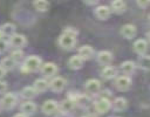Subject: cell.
<instances>
[{
	"label": "cell",
	"instance_id": "1",
	"mask_svg": "<svg viewBox=\"0 0 150 117\" xmlns=\"http://www.w3.org/2000/svg\"><path fill=\"white\" fill-rule=\"evenodd\" d=\"M42 64V60L36 56V55H30V56H27L23 61V64H22V70L23 71H27V73H34V71H38L40 69Z\"/></svg>",
	"mask_w": 150,
	"mask_h": 117
},
{
	"label": "cell",
	"instance_id": "2",
	"mask_svg": "<svg viewBox=\"0 0 150 117\" xmlns=\"http://www.w3.org/2000/svg\"><path fill=\"white\" fill-rule=\"evenodd\" d=\"M16 102H18V96L14 92H7L0 98V109L11 110L15 106Z\"/></svg>",
	"mask_w": 150,
	"mask_h": 117
},
{
	"label": "cell",
	"instance_id": "3",
	"mask_svg": "<svg viewBox=\"0 0 150 117\" xmlns=\"http://www.w3.org/2000/svg\"><path fill=\"white\" fill-rule=\"evenodd\" d=\"M76 36H73V35H69V34H66V33H62L59 37V46L63 49H73L76 44Z\"/></svg>",
	"mask_w": 150,
	"mask_h": 117
},
{
	"label": "cell",
	"instance_id": "4",
	"mask_svg": "<svg viewBox=\"0 0 150 117\" xmlns=\"http://www.w3.org/2000/svg\"><path fill=\"white\" fill-rule=\"evenodd\" d=\"M131 78L128 75H122L118 77H115V87L120 91H125L131 87Z\"/></svg>",
	"mask_w": 150,
	"mask_h": 117
},
{
	"label": "cell",
	"instance_id": "5",
	"mask_svg": "<svg viewBox=\"0 0 150 117\" xmlns=\"http://www.w3.org/2000/svg\"><path fill=\"white\" fill-rule=\"evenodd\" d=\"M84 90L89 95H96L101 90V82L96 78H90L84 83Z\"/></svg>",
	"mask_w": 150,
	"mask_h": 117
},
{
	"label": "cell",
	"instance_id": "6",
	"mask_svg": "<svg viewBox=\"0 0 150 117\" xmlns=\"http://www.w3.org/2000/svg\"><path fill=\"white\" fill-rule=\"evenodd\" d=\"M94 108L98 113H105L107 111H109L111 109V102L109 101V98L105 97H100L95 103H94Z\"/></svg>",
	"mask_w": 150,
	"mask_h": 117
},
{
	"label": "cell",
	"instance_id": "7",
	"mask_svg": "<svg viewBox=\"0 0 150 117\" xmlns=\"http://www.w3.org/2000/svg\"><path fill=\"white\" fill-rule=\"evenodd\" d=\"M66 84H67V81L63 77L56 76V77H53L52 81L49 82V89L54 92H61L66 88Z\"/></svg>",
	"mask_w": 150,
	"mask_h": 117
},
{
	"label": "cell",
	"instance_id": "8",
	"mask_svg": "<svg viewBox=\"0 0 150 117\" xmlns=\"http://www.w3.org/2000/svg\"><path fill=\"white\" fill-rule=\"evenodd\" d=\"M8 43H9V46H12V47H14V48L20 49V48H22L23 46H26L27 39H26L25 35H22V34H16V33H15V34H13L12 36H9Z\"/></svg>",
	"mask_w": 150,
	"mask_h": 117
},
{
	"label": "cell",
	"instance_id": "9",
	"mask_svg": "<svg viewBox=\"0 0 150 117\" xmlns=\"http://www.w3.org/2000/svg\"><path fill=\"white\" fill-rule=\"evenodd\" d=\"M40 70H41V73H42L43 76H46V77H53L57 73L59 68H57V66L54 62H46V63H42L41 64Z\"/></svg>",
	"mask_w": 150,
	"mask_h": 117
},
{
	"label": "cell",
	"instance_id": "10",
	"mask_svg": "<svg viewBox=\"0 0 150 117\" xmlns=\"http://www.w3.org/2000/svg\"><path fill=\"white\" fill-rule=\"evenodd\" d=\"M112 58H114V56H112V54L109 50H101L96 55L97 62L100 64H102V66H109L111 63Z\"/></svg>",
	"mask_w": 150,
	"mask_h": 117
},
{
	"label": "cell",
	"instance_id": "11",
	"mask_svg": "<svg viewBox=\"0 0 150 117\" xmlns=\"http://www.w3.org/2000/svg\"><path fill=\"white\" fill-rule=\"evenodd\" d=\"M42 112H45L46 115H53L56 111H59V103L54 99H47L43 104H42Z\"/></svg>",
	"mask_w": 150,
	"mask_h": 117
},
{
	"label": "cell",
	"instance_id": "12",
	"mask_svg": "<svg viewBox=\"0 0 150 117\" xmlns=\"http://www.w3.org/2000/svg\"><path fill=\"white\" fill-rule=\"evenodd\" d=\"M94 14L97 19L100 20H107L110 14H111V11H110V7L108 6H104V5H101V6H97L94 11Z\"/></svg>",
	"mask_w": 150,
	"mask_h": 117
},
{
	"label": "cell",
	"instance_id": "13",
	"mask_svg": "<svg viewBox=\"0 0 150 117\" xmlns=\"http://www.w3.org/2000/svg\"><path fill=\"white\" fill-rule=\"evenodd\" d=\"M136 32H137L136 30V27L134 25H131V23H125L121 28V35L124 39H127V40H130V39L135 37Z\"/></svg>",
	"mask_w": 150,
	"mask_h": 117
},
{
	"label": "cell",
	"instance_id": "14",
	"mask_svg": "<svg viewBox=\"0 0 150 117\" xmlns=\"http://www.w3.org/2000/svg\"><path fill=\"white\" fill-rule=\"evenodd\" d=\"M20 111L22 112V113H25L26 116H32V115H34V112L36 111V104L34 103V102H32V101H26V102H23L21 105H20Z\"/></svg>",
	"mask_w": 150,
	"mask_h": 117
},
{
	"label": "cell",
	"instance_id": "15",
	"mask_svg": "<svg viewBox=\"0 0 150 117\" xmlns=\"http://www.w3.org/2000/svg\"><path fill=\"white\" fill-rule=\"evenodd\" d=\"M94 54H95L94 48L91 46H89V44H84V46L79 48V54L77 55L81 56L84 61H87V60H90L94 56Z\"/></svg>",
	"mask_w": 150,
	"mask_h": 117
},
{
	"label": "cell",
	"instance_id": "16",
	"mask_svg": "<svg viewBox=\"0 0 150 117\" xmlns=\"http://www.w3.org/2000/svg\"><path fill=\"white\" fill-rule=\"evenodd\" d=\"M83 63H84V60L79 55H74L68 60V67L70 69H73V70L81 69L83 67Z\"/></svg>",
	"mask_w": 150,
	"mask_h": 117
},
{
	"label": "cell",
	"instance_id": "17",
	"mask_svg": "<svg viewBox=\"0 0 150 117\" xmlns=\"http://www.w3.org/2000/svg\"><path fill=\"white\" fill-rule=\"evenodd\" d=\"M128 106V101L124 98V97H117L114 99V102H111V108L112 110L120 112V111H123L125 110Z\"/></svg>",
	"mask_w": 150,
	"mask_h": 117
},
{
	"label": "cell",
	"instance_id": "18",
	"mask_svg": "<svg viewBox=\"0 0 150 117\" xmlns=\"http://www.w3.org/2000/svg\"><path fill=\"white\" fill-rule=\"evenodd\" d=\"M134 50L136 54L138 55H144L148 50V42L143 39H139V40H136L134 42Z\"/></svg>",
	"mask_w": 150,
	"mask_h": 117
},
{
	"label": "cell",
	"instance_id": "19",
	"mask_svg": "<svg viewBox=\"0 0 150 117\" xmlns=\"http://www.w3.org/2000/svg\"><path fill=\"white\" fill-rule=\"evenodd\" d=\"M75 106H76L75 102H74L71 98L67 97L66 99H63V101L59 104V110L62 111V112H70L71 110H74Z\"/></svg>",
	"mask_w": 150,
	"mask_h": 117
},
{
	"label": "cell",
	"instance_id": "20",
	"mask_svg": "<svg viewBox=\"0 0 150 117\" xmlns=\"http://www.w3.org/2000/svg\"><path fill=\"white\" fill-rule=\"evenodd\" d=\"M136 63L134 62V61H124V62H122L121 63V66H120V69H121V71L124 74V75H130V74H132L134 71H135V69H136Z\"/></svg>",
	"mask_w": 150,
	"mask_h": 117
},
{
	"label": "cell",
	"instance_id": "21",
	"mask_svg": "<svg viewBox=\"0 0 150 117\" xmlns=\"http://www.w3.org/2000/svg\"><path fill=\"white\" fill-rule=\"evenodd\" d=\"M34 89L36 90V92H45L48 88H49V82L46 78H36L33 83Z\"/></svg>",
	"mask_w": 150,
	"mask_h": 117
},
{
	"label": "cell",
	"instance_id": "22",
	"mask_svg": "<svg viewBox=\"0 0 150 117\" xmlns=\"http://www.w3.org/2000/svg\"><path fill=\"white\" fill-rule=\"evenodd\" d=\"M116 75H117V70L112 66H104V68L101 71V76L104 80H112L116 77Z\"/></svg>",
	"mask_w": 150,
	"mask_h": 117
},
{
	"label": "cell",
	"instance_id": "23",
	"mask_svg": "<svg viewBox=\"0 0 150 117\" xmlns=\"http://www.w3.org/2000/svg\"><path fill=\"white\" fill-rule=\"evenodd\" d=\"M127 5L124 2V0H112L110 4V11H112L114 13L121 14L125 11Z\"/></svg>",
	"mask_w": 150,
	"mask_h": 117
},
{
	"label": "cell",
	"instance_id": "24",
	"mask_svg": "<svg viewBox=\"0 0 150 117\" xmlns=\"http://www.w3.org/2000/svg\"><path fill=\"white\" fill-rule=\"evenodd\" d=\"M0 30L2 33V36H12L13 34H15V30H16V27L14 23H11V22H6L4 23L1 27H0Z\"/></svg>",
	"mask_w": 150,
	"mask_h": 117
},
{
	"label": "cell",
	"instance_id": "25",
	"mask_svg": "<svg viewBox=\"0 0 150 117\" xmlns=\"http://www.w3.org/2000/svg\"><path fill=\"white\" fill-rule=\"evenodd\" d=\"M75 104L81 106V108H88L90 105V98L87 95L77 94L75 97Z\"/></svg>",
	"mask_w": 150,
	"mask_h": 117
},
{
	"label": "cell",
	"instance_id": "26",
	"mask_svg": "<svg viewBox=\"0 0 150 117\" xmlns=\"http://www.w3.org/2000/svg\"><path fill=\"white\" fill-rule=\"evenodd\" d=\"M0 66L6 70V71H9V70H13L14 67L16 66V62L11 57V56H7V57H4L0 62Z\"/></svg>",
	"mask_w": 150,
	"mask_h": 117
},
{
	"label": "cell",
	"instance_id": "27",
	"mask_svg": "<svg viewBox=\"0 0 150 117\" xmlns=\"http://www.w3.org/2000/svg\"><path fill=\"white\" fill-rule=\"evenodd\" d=\"M36 90L34 89V87L33 85H28V87H25V88H22V90H21V96L23 97V98H27V99H32V98H34L35 96H36Z\"/></svg>",
	"mask_w": 150,
	"mask_h": 117
},
{
	"label": "cell",
	"instance_id": "28",
	"mask_svg": "<svg viewBox=\"0 0 150 117\" xmlns=\"http://www.w3.org/2000/svg\"><path fill=\"white\" fill-rule=\"evenodd\" d=\"M33 6L39 12H46L49 8V2H48V0H34Z\"/></svg>",
	"mask_w": 150,
	"mask_h": 117
},
{
	"label": "cell",
	"instance_id": "29",
	"mask_svg": "<svg viewBox=\"0 0 150 117\" xmlns=\"http://www.w3.org/2000/svg\"><path fill=\"white\" fill-rule=\"evenodd\" d=\"M149 62H150V58L146 54L144 55H139L138 57V66L141 69H144V70H149Z\"/></svg>",
	"mask_w": 150,
	"mask_h": 117
},
{
	"label": "cell",
	"instance_id": "30",
	"mask_svg": "<svg viewBox=\"0 0 150 117\" xmlns=\"http://www.w3.org/2000/svg\"><path fill=\"white\" fill-rule=\"evenodd\" d=\"M11 57L18 63V62H20L23 58V51L21 49H15V50H13L11 53Z\"/></svg>",
	"mask_w": 150,
	"mask_h": 117
},
{
	"label": "cell",
	"instance_id": "31",
	"mask_svg": "<svg viewBox=\"0 0 150 117\" xmlns=\"http://www.w3.org/2000/svg\"><path fill=\"white\" fill-rule=\"evenodd\" d=\"M8 48H9V43H8L7 41H5V40L0 39V54L5 53Z\"/></svg>",
	"mask_w": 150,
	"mask_h": 117
},
{
	"label": "cell",
	"instance_id": "32",
	"mask_svg": "<svg viewBox=\"0 0 150 117\" xmlns=\"http://www.w3.org/2000/svg\"><path fill=\"white\" fill-rule=\"evenodd\" d=\"M63 33L69 34V35H73V36H77V34H79L77 29H75V28H73V27H67V28H64V29H63Z\"/></svg>",
	"mask_w": 150,
	"mask_h": 117
},
{
	"label": "cell",
	"instance_id": "33",
	"mask_svg": "<svg viewBox=\"0 0 150 117\" xmlns=\"http://www.w3.org/2000/svg\"><path fill=\"white\" fill-rule=\"evenodd\" d=\"M136 2H137V5H138V7H141V8H146V7L149 6V4H150V0H136Z\"/></svg>",
	"mask_w": 150,
	"mask_h": 117
},
{
	"label": "cell",
	"instance_id": "34",
	"mask_svg": "<svg viewBox=\"0 0 150 117\" xmlns=\"http://www.w3.org/2000/svg\"><path fill=\"white\" fill-rule=\"evenodd\" d=\"M6 90H7V83L5 81H1L0 80V94L6 92Z\"/></svg>",
	"mask_w": 150,
	"mask_h": 117
},
{
	"label": "cell",
	"instance_id": "35",
	"mask_svg": "<svg viewBox=\"0 0 150 117\" xmlns=\"http://www.w3.org/2000/svg\"><path fill=\"white\" fill-rule=\"evenodd\" d=\"M6 73H7V71H6V70H5V69H4V68L0 66V80H2V78L5 77Z\"/></svg>",
	"mask_w": 150,
	"mask_h": 117
},
{
	"label": "cell",
	"instance_id": "36",
	"mask_svg": "<svg viewBox=\"0 0 150 117\" xmlns=\"http://www.w3.org/2000/svg\"><path fill=\"white\" fill-rule=\"evenodd\" d=\"M84 1V4H87V5H95L98 0H83Z\"/></svg>",
	"mask_w": 150,
	"mask_h": 117
},
{
	"label": "cell",
	"instance_id": "37",
	"mask_svg": "<svg viewBox=\"0 0 150 117\" xmlns=\"http://www.w3.org/2000/svg\"><path fill=\"white\" fill-rule=\"evenodd\" d=\"M13 117H28V116H26L25 113H22V112H20V113H16V115H14Z\"/></svg>",
	"mask_w": 150,
	"mask_h": 117
},
{
	"label": "cell",
	"instance_id": "38",
	"mask_svg": "<svg viewBox=\"0 0 150 117\" xmlns=\"http://www.w3.org/2000/svg\"><path fill=\"white\" fill-rule=\"evenodd\" d=\"M83 117H96L95 115H93V113H87V115H84Z\"/></svg>",
	"mask_w": 150,
	"mask_h": 117
},
{
	"label": "cell",
	"instance_id": "39",
	"mask_svg": "<svg viewBox=\"0 0 150 117\" xmlns=\"http://www.w3.org/2000/svg\"><path fill=\"white\" fill-rule=\"evenodd\" d=\"M109 117H121V116H117V115H111V116H109Z\"/></svg>",
	"mask_w": 150,
	"mask_h": 117
},
{
	"label": "cell",
	"instance_id": "40",
	"mask_svg": "<svg viewBox=\"0 0 150 117\" xmlns=\"http://www.w3.org/2000/svg\"><path fill=\"white\" fill-rule=\"evenodd\" d=\"M2 37V33H1V30H0V39Z\"/></svg>",
	"mask_w": 150,
	"mask_h": 117
}]
</instances>
